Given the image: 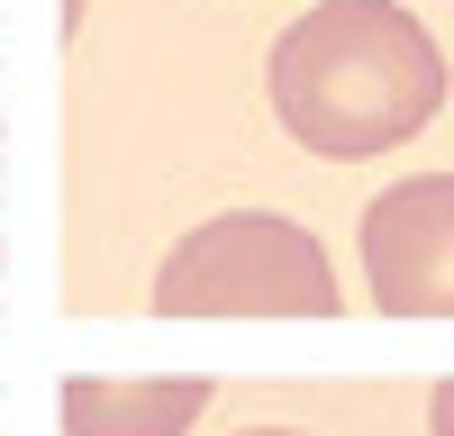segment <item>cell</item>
<instances>
[{"label": "cell", "instance_id": "5b68a950", "mask_svg": "<svg viewBox=\"0 0 454 436\" xmlns=\"http://www.w3.org/2000/svg\"><path fill=\"white\" fill-rule=\"evenodd\" d=\"M427 427H436V436H454V382H436V400H427Z\"/></svg>", "mask_w": 454, "mask_h": 436}, {"label": "cell", "instance_id": "277c9868", "mask_svg": "<svg viewBox=\"0 0 454 436\" xmlns=\"http://www.w3.org/2000/svg\"><path fill=\"white\" fill-rule=\"evenodd\" d=\"M209 409V382L200 373H173V382H64V436H182Z\"/></svg>", "mask_w": 454, "mask_h": 436}, {"label": "cell", "instance_id": "7a4b0ae2", "mask_svg": "<svg viewBox=\"0 0 454 436\" xmlns=\"http://www.w3.org/2000/svg\"><path fill=\"white\" fill-rule=\"evenodd\" d=\"M164 318H336V273L282 209H227L155 264Z\"/></svg>", "mask_w": 454, "mask_h": 436}, {"label": "cell", "instance_id": "6da1fadb", "mask_svg": "<svg viewBox=\"0 0 454 436\" xmlns=\"http://www.w3.org/2000/svg\"><path fill=\"white\" fill-rule=\"evenodd\" d=\"M273 119L327 164L409 145L445 100V55L400 0H318L273 46Z\"/></svg>", "mask_w": 454, "mask_h": 436}, {"label": "cell", "instance_id": "8992f818", "mask_svg": "<svg viewBox=\"0 0 454 436\" xmlns=\"http://www.w3.org/2000/svg\"><path fill=\"white\" fill-rule=\"evenodd\" d=\"M246 436H300V427H246Z\"/></svg>", "mask_w": 454, "mask_h": 436}, {"label": "cell", "instance_id": "3957f363", "mask_svg": "<svg viewBox=\"0 0 454 436\" xmlns=\"http://www.w3.org/2000/svg\"><path fill=\"white\" fill-rule=\"evenodd\" d=\"M364 282L391 318H454V173H409L364 209Z\"/></svg>", "mask_w": 454, "mask_h": 436}]
</instances>
